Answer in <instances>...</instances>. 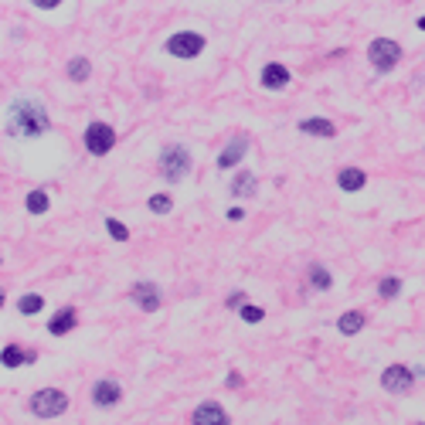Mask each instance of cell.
Wrapping results in <instances>:
<instances>
[{
	"mask_svg": "<svg viewBox=\"0 0 425 425\" xmlns=\"http://www.w3.org/2000/svg\"><path fill=\"white\" fill-rule=\"evenodd\" d=\"M7 133L11 136H41L48 133V112L41 102L14 99L7 109Z\"/></svg>",
	"mask_w": 425,
	"mask_h": 425,
	"instance_id": "1",
	"label": "cell"
},
{
	"mask_svg": "<svg viewBox=\"0 0 425 425\" xmlns=\"http://www.w3.org/2000/svg\"><path fill=\"white\" fill-rule=\"evenodd\" d=\"M187 170H191V154H187L184 147L174 143V147H163V150H160V174L170 180V184H177Z\"/></svg>",
	"mask_w": 425,
	"mask_h": 425,
	"instance_id": "2",
	"label": "cell"
},
{
	"mask_svg": "<svg viewBox=\"0 0 425 425\" xmlns=\"http://www.w3.org/2000/svg\"><path fill=\"white\" fill-rule=\"evenodd\" d=\"M65 408H68V398L58 391V388H41V391H34V398H31V412H34L38 419H58Z\"/></svg>",
	"mask_w": 425,
	"mask_h": 425,
	"instance_id": "3",
	"label": "cell"
},
{
	"mask_svg": "<svg viewBox=\"0 0 425 425\" xmlns=\"http://www.w3.org/2000/svg\"><path fill=\"white\" fill-rule=\"evenodd\" d=\"M367 58H371V65L378 68V72H391V68L402 62V48H398V41H391V38H375L367 45Z\"/></svg>",
	"mask_w": 425,
	"mask_h": 425,
	"instance_id": "4",
	"label": "cell"
},
{
	"mask_svg": "<svg viewBox=\"0 0 425 425\" xmlns=\"http://www.w3.org/2000/svg\"><path fill=\"white\" fill-rule=\"evenodd\" d=\"M112 147H116V130H112L109 123H89V130H86V150L95 154V157H102V154H109Z\"/></svg>",
	"mask_w": 425,
	"mask_h": 425,
	"instance_id": "5",
	"label": "cell"
},
{
	"mask_svg": "<svg viewBox=\"0 0 425 425\" xmlns=\"http://www.w3.org/2000/svg\"><path fill=\"white\" fill-rule=\"evenodd\" d=\"M167 51H170L174 58H198L204 51V38L198 31H180V34H174V38L167 41Z\"/></svg>",
	"mask_w": 425,
	"mask_h": 425,
	"instance_id": "6",
	"label": "cell"
},
{
	"mask_svg": "<svg viewBox=\"0 0 425 425\" xmlns=\"http://www.w3.org/2000/svg\"><path fill=\"white\" fill-rule=\"evenodd\" d=\"M381 384H384V391H391V395H405V391L415 384V371H408L405 364H391V367H384Z\"/></svg>",
	"mask_w": 425,
	"mask_h": 425,
	"instance_id": "7",
	"label": "cell"
},
{
	"mask_svg": "<svg viewBox=\"0 0 425 425\" xmlns=\"http://www.w3.org/2000/svg\"><path fill=\"white\" fill-rule=\"evenodd\" d=\"M119 398H123V388H119L112 378L95 381V388H92V402L99 405V408H112V405H119Z\"/></svg>",
	"mask_w": 425,
	"mask_h": 425,
	"instance_id": "8",
	"label": "cell"
},
{
	"mask_svg": "<svg viewBox=\"0 0 425 425\" xmlns=\"http://www.w3.org/2000/svg\"><path fill=\"white\" fill-rule=\"evenodd\" d=\"M130 296H133L136 306H140V310H147V313L160 310V290L154 286V283H136L133 290H130Z\"/></svg>",
	"mask_w": 425,
	"mask_h": 425,
	"instance_id": "9",
	"label": "cell"
},
{
	"mask_svg": "<svg viewBox=\"0 0 425 425\" xmlns=\"http://www.w3.org/2000/svg\"><path fill=\"white\" fill-rule=\"evenodd\" d=\"M245 150H248V136H235V140H231V143H228V147H224L222 154H218V167H235V163H238V160L245 157Z\"/></svg>",
	"mask_w": 425,
	"mask_h": 425,
	"instance_id": "10",
	"label": "cell"
},
{
	"mask_svg": "<svg viewBox=\"0 0 425 425\" xmlns=\"http://www.w3.org/2000/svg\"><path fill=\"white\" fill-rule=\"evenodd\" d=\"M290 86V68L272 62V65L262 68V89H286Z\"/></svg>",
	"mask_w": 425,
	"mask_h": 425,
	"instance_id": "11",
	"label": "cell"
},
{
	"mask_svg": "<svg viewBox=\"0 0 425 425\" xmlns=\"http://www.w3.org/2000/svg\"><path fill=\"white\" fill-rule=\"evenodd\" d=\"M194 425H228V415H224L222 405L204 402L198 412H194Z\"/></svg>",
	"mask_w": 425,
	"mask_h": 425,
	"instance_id": "12",
	"label": "cell"
},
{
	"mask_svg": "<svg viewBox=\"0 0 425 425\" xmlns=\"http://www.w3.org/2000/svg\"><path fill=\"white\" fill-rule=\"evenodd\" d=\"M75 323H79V313L68 306V310H58V313L51 316V323H48V334L51 337H62L68 330H75Z\"/></svg>",
	"mask_w": 425,
	"mask_h": 425,
	"instance_id": "13",
	"label": "cell"
},
{
	"mask_svg": "<svg viewBox=\"0 0 425 425\" xmlns=\"http://www.w3.org/2000/svg\"><path fill=\"white\" fill-rule=\"evenodd\" d=\"M364 170H360V167H344V170H340V177H337V187H340V191H347V194H351V191H360V187H364Z\"/></svg>",
	"mask_w": 425,
	"mask_h": 425,
	"instance_id": "14",
	"label": "cell"
},
{
	"mask_svg": "<svg viewBox=\"0 0 425 425\" xmlns=\"http://www.w3.org/2000/svg\"><path fill=\"white\" fill-rule=\"evenodd\" d=\"M299 133H310V136H334V123L330 119H303L299 123Z\"/></svg>",
	"mask_w": 425,
	"mask_h": 425,
	"instance_id": "15",
	"label": "cell"
},
{
	"mask_svg": "<svg viewBox=\"0 0 425 425\" xmlns=\"http://www.w3.org/2000/svg\"><path fill=\"white\" fill-rule=\"evenodd\" d=\"M337 327H340V334H347V337L360 334V327H364V313H358V310H347V313L337 320Z\"/></svg>",
	"mask_w": 425,
	"mask_h": 425,
	"instance_id": "16",
	"label": "cell"
},
{
	"mask_svg": "<svg viewBox=\"0 0 425 425\" xmlns=\"http://www.w3.org/2000/svg\"><path fill=\"white\" fill-rule=\"evenodd\" d=\"M0 360H4V367H21V364H27V360H34V354H24L18 344H7L4 354H0Z\"/></svg>",
	"mask_w": 425,
	"mask_h": 425,
	"instance_id": "17",
	"label": "cell"
},
{
	"mask_svg": "<svg viewBox=\"0 0 425 425\" xmlns=\"http://www.w3.org/2000/svg\"><path fill=\"white\" fill-rule=\"evenodd\" d=\"M252 191H255V177H252L248 170H242V174L235 177V184H231V194H235V198H248Z\"/></svg>",
	"mask_w": 425,
	"mask_h": 425,
	"instance_id": "18",
	"label": "cell"
},
{
	"mask_svg": "<svg viewBox=\"0 0 425 425\" xmlns=\"http://www.w3.org/2000/svg\"><path fill=\"white\" fill-rule=\"evenodd\" d=\"M41 306H45V296H38V292H27V296H21V299H18V310H21L24 316L38 313Z\"/></svg>",
	"mask_w": 425,
	"mask_h": 425,
	"instance_id": "19",
	"label": "cell"
},
{
	"mask_svg": "<svg viewBox=\"0 0 425 425\" xmlns=\"http://www.w3.org/2000/svg\"><path fill=\"white\" fill-rule=\"evenodd\" d=\"M310 283H313V290H330V286H334V276H330L323 266H313L310 269Z\"/></svg>",
	"mask_w": 425,
	"mask_h": 425,
	"instance_id": "20",
	"label": "cell"
},
{
	"mask_svg": "<svg viewBox=\"0 0 425 425\" xmlns=\"http://www.w3.org/2000/svg\"><path fill=\"white\" fill-rule=\"evenodd\" d=\"M68 79H72V82H86V79H89V58H72Z\"/></svg>",
	"mask_w": 425,
	"mask_h": 425,
	"instance_id": "21",
	"label": "cell"
},
{
	"mask_svg": "<svg viewBox=\"0 0 425 425\" xmlns=\"http://www.w3.org/2000/svg\"><path fill=\"white\" fill-rule=\"evenodd\" d=\"M27 211H31V215H45L48 211V194L45 191H31V194H27Z\"/></svg>",
	"mask_w": 425,
	"mask_h": 425,
	"instance_id": "22",
	"label": "cell"
},
{
	"mask_svg": "<svg viewBox=\"0 0 425 425\" xmlns=\"http://www.w3.org/2000/svg\"><path fill=\"white\" fill-rule=\"evenodd\" d=\"M106 228H109V235L116 238V242H126V238H130V228H126V224H119L116 218H106Z\"/></svg>",
	"mask_w": 425,
	"mask_h": 425,
	"instance_id": "23",
	"label": "cell"
},
{
	"mask_svg": "<svg viewBox=\"0 0 425 425\" xmlns=\"http://www.w3.org/2000/svg\"><path fill=\"white\" fill-rule=\"evenodd\" d=\"M398 290H402V283H398V279H381V286H378V292L384 296V299H395Z\"/></svg>",
	"mask_w": 425,
	"mask_h": 425,
	"instance_id": "24",
	"label": "cell"
},
{
	"mask_svg": "<svg viewBox=\"0 0 425 425\" xmlns=\"http://www.w3.org/2000/svg\"><path fill=\"white\" fill-rule=\"evenodd\" d=\"M170 194H154L150 198V211H157V215H163V211H170Z\"/></svg>",
	"mask_w": 425,
	"mask_h": 425,
	"instance_id": "25",
	"label": "cell"
},
{
	"mask_svg": "<svg viewBox=\"0 0 425 425\" xmlns=\"http://www.w3.org/2000/svg\"><path fill=\"white\" fill-rule=\"evenodd\" d=\"M238 313H242V320H245V323H259V320L266 316L262 310H259V306H242Z\"/></svg>",
	"mask_w": 425,
	"mask_h": 425,
	"instance_id": "26",
	"label": "cell"
},
{
	"mask_svg": "<svg viewBox=\"0 0 425 425\" xmlns=\"http://www.w3.org/2000/svg\"><path fill=\"white\" fill-rule=\"evenodd\" d=\"M228 306H231V310H242V306H245V292H231V296H228Z\"/></svg>",
	"mask_w": 425,
	"mask_h": 425,
	"instance_id": "27",
	"label": "cell"
},
{
	"mask_svg": "<svg viewBox=\"0 0 425 425\" xmlns=\"http://www.w3.org/2000/svg\"><path fill=\"white\" fill-rule=\"evenodd\" d=\"M31 4H34V7H45V11H51V7H58L62 0H31Z\"/></svg>",
	"mask_w": 425,
	"mask_h": 425,
	"instance_id": "28",
	"label": "cell"
},
{
	"mask_svg": "<svg viewBox=\"0 0 425 425\" xmlns=\"http://www.w3.org/2000/svg\"><path fill=\"white\" fill-rule=\"evenodd\" d=\"M228 384H231V388H242V375H238V371H231V375H228Z\"/></svg>",
	"mask_w": 425,
	"mask_h": 425,
	"instance_id": "29",
	"label": "cell"
},
{
	"mask_svg": "<svg viewBox=\"0 0 425 425\" xmlns=\"http://www.w3.org/2000/svg\"><path fill=\"white\" fill-rule=\"evenodd\" d=\"M228 218H231V222H242V218H245V211H242V208H231V211H228Z\"/></svg>",
	"mask_w": 425,
	"mask_h": 425,
	"instance_id": "30",
	"label": "cell"
},
{
	"mask_svg": "<svg viewBox=\"0 0 425 425\" xmlns=\"http://www.w3.org/2000/svg\"><path fill=\"white\" fill-rule=\"evenodd\" d=\"M419 31H425V18H419Z\"/></svg>",
	"mask_w": 425,
	"mask_h": 425,
	"instance_id": "31",
	"label": "cell"
}]
</instances>
